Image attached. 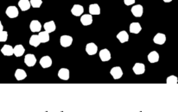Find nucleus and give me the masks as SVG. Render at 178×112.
Returning <instances> with one entry per match:
<instances>
[{"label": "nucleus", "instance_id": "c85d7f7f", "mask_svg": "<svg viewBox=\"0 0 178 112\" xmlns=\"http://www.w3.org/2000/svg\"><path fill=\"white\" fill-rule=\"evenodd\" d=\"M124 2L126 5H131L135 3V0H124Z\"/></svg>", "mask_w": 178, "mask_h": 112}, {"label": "nucleus", "instance_id": "4468645a", "mask_svg": "<svg viewBox=\"0 0 178 112\" xmlns=\"http://www.w3.org/2000/svg\"><path fill=\"white\" fill-rule=\"evenodd\" d=\"M18 6L20 7L22 11H26L30 8V2L29 0H20L18 2Z\"/></svg>", "mask_w": 178, "mask_h": 112}, {"label": "nucleus", "instance_id": "1a4fd4ad", "mask_svg": "<svg viewBox=\"0 0 178 112\" xmlns=\"http://www.w3.org/2000/svg\"><path fill=\"white\" fill-rule=\"evenodd\" d=\"M30 28L32 32H40L41 29H42V24H40V22L37 20H33L30 23Z\"/></svg>", "mask_w": 178, "mask_h": 112}, {"label": "nucleus", "instance_id": "bb28decb", "mask_svg": "<svg viewBox=\"0 0 178 112\" xmlns=\"http://www.w3.org/2000/svg\"><path fill=\"white\" fill-rule=\"evenodd\" d=\"M30 5L34 8H40L42 4V0H30Z\"/></svg>", "mask_w": 178, "mask_h": 112}, {"label": "nucleus", "instance_id": "39448f33", "mask_svg": "<svg viewBox=\"0 0 178 112\" xmlns=\"http://www.w3.org/2000/svg\"><path fill=\"white\" fill-rule=\"evenodd\" d=\"M6 15L10 18H15L18 16V10L15 6H10L6 10Z\"/></svg>", "mask_w": 178, "mask_h": 112}, {"label": "nucleus", "instance_id": "7ed1b4c3", "mask_svg": "<svg viewBox=\"0 0 178 112\" xmlns=\"http://www.w3.org/2000/svg\"><path fill=\"white\" fill-rule=\"evenodd\" d=\"M110 73H111V75L113 76L114 79H119L123 76V71L119 66H115V67L112 68Z\"/></svg>", "mask_w": 178, "mask_h": 112}, {"label": "nucleus", "instance_id": "cd10ccee", "mask_svg": "<svg viewBox=\"0 0 178 112\" xmlns=\"http://www.w3.org/2000/svg\"><path fill=\"white\" fill-rule=\"evenodd\" d=\"M8 38V33L6 31H0V42H4V41H6Z\"/></svg>", "mask_w": 178, "mask_h": 112}, {"label": "nucleus", "instance_id": "6ab92c4d", "mask_svg": "<svg viewBox=\"0 0 178 112\" xmlns=\"http://www.w3.org/2000/svg\"><path fill=\"white\" fill-rule=\"evenodd\" d=\"M141 30V25L138 23H132L130 24V32L132 34H138Z\"/></svg>", "mask_w": 178, "mask_h": 112}, {"label": "nucleus", "instance_id": "b1692460", "mask_svg": "<svg viewBox=\"0 0 178 112\" xmlns=\"http://www.w3.org/2000/svg\"><path fill=\"white\" fill-rule=\"evenodd\" d=\"M38 37L40 39L41 43H46V42L49 41V33H48L47 31L40 32L39 35H38Z\"/></svg>", "mask_w": 178, "mask_h": 112}, {"label": "nucleus", "instance_id": "c756f323", "mask_svg": "<svg viewBox=\"0 0 178 112\" xmlns=\"http://www.w3.org/2000/svg\"><path fill=\"white\" fill-rule=\"evenodd\" d=\"M4 29V26H3V24H1V22H0V31H2Z\"/></svg>", "mask_w": 178, "mask_h": 112}, {"label": "nucleus", "instance_id": "f257e3e1", "mask_svg": "<svg viewBox=\"0 0 178 112\" xmlns=\"http://www.w3.org/2000/svg\"><path fill=\"white\" fill-rule=\"evenodd\" d=\"M61 45L63 47H68L71 46L73 43V38L69 36H62L60 38Z\"/></svg>", "mask_w": 178, "mask_h": 112}, {"label": "nucleus", "instance_id": "9b49d317", "mask_svg": "<svg viewBox=\"0 0 178 112\" xmlns=\"http://www.w3.org/2000/svg\"><path fill=\"white\" fill-rule=\"evenodd\" d=\"M153 41L156 44H158V45H163L164 44V42L166 41V36L164 34H162V33H158L155 36Z\"/></svg>", "mask_w": 178, "mask_h": 112}, {"label": "nucleus", "instance_id": "4be33fe9", "mask_svg": "<svg viewBox=\"0 0 178 112\" xmlns=\"http://www.w3.org/2000/svg\"><path fill=\"white\" fill-rule=\"evenodd\" d=\"M158 59H159V54L157 51H152L149 53L148 60L150 63H156L158 61Z\"/></svg>", "mask_w": 178, "mask_h": 112}, {"label": "nucleus", "instance_id": "7c9ffc66", "mask_svg": "<svg viewBox=\"0 0 178 112\" xmlns=\"http://www.w3.org/2000/svg\"><path fill=\"white\" fill-rule=\"evenodd\" d=\"M163 1H164L165 3H170V2H171L172 0H163Z\"/></svg>", "mask_w": 178, "mask_h": 112}, {"label": "nucleus", "instance_id": "0eeeda50", "mask_svg": "<svg viewBox=\"0 0 178 112\" xmlns=\"http://www.w3.org/2000/svg\"><path fill=\"white\" fill-rule=\"evenodd\" d=\"M84 8L81 5H74L72 8L71 12L72 14L75 17H80L81 16V14L83 13Z\"/></svg>", "mask_w": 178, "mask_h": 112}, {"label": "nucleus", "instance_id": "dca6fc26", "mask_svg": "<svg viewBox=\"0 0 178 112\" xmlns=\"http://www.w3.org/2000/svg\"><path fill=\"white\" fill-rule=\"evenodd\" d=\"M43 28L45 31H47L48 33H52L55 30V24L54 21H49L48 23H45L43 25Z\"/></svg>", "mask_w": 178, "mask_h": 112}, {"label": "nucleus", "instance_id": "a878e982", "mask_svg": "<svg viewBox=\"0 0 178 112\" xmlns=\"http://www.w3.org/2000/svg\"><path fill=\"white\" fill-rule=\"evenodd\" d=\"M166 83L168 85H174V84L176 85L177 84V78L174 75H171L167 78Z\"/></svg>", "mask_w": 178, "mask_h": 112}, {"label": "nucleus", "instance_id": "9d476101", "mask_svg": "<svg viewBox=\"0 0 178 112\" xmlns=\"http://www.w3.org/2000/svg\"><path fill=\"white\" fill-rule=\"evenodd\" d=\"M133 72L137 75L143 74L145 72V66L142 63H136L133 66Z\"/></svg>", "mask_w": 178, "mask_h": 112}, {"label": "nucleus", "instance_id": "393cba45", "mask_svg": "<svg viewBox=\"0 0 178 112\" xmlns=\"http://www.w3.org/2000/svg\"><path fill=\"white\" fill-rule=\"evenodd\" d=\"M40 43H41V41H40V39H39L38 36L34 35V36H32L30 37V44L31 46H33V47H38L40 45Z\"/></svg>", "mask_w": 178, "mask_h": 112}, {"label": "nucleus", "instance_id": "20e7f679", "mask_svg": "<svg viewBox=\"0 0 178 112\" xmlns=\"http://www.w3.org/2000/svg\"><path fill=\"white\" fill-rule=\"evenodd\" d=\"M143 12V6L141 5H137L133 6L131 8V13L136 18H141Z\"/></svg>", "mask_w": 178, "mask_h": 112}, {"label": "nucleus", "instance_id": "ddd939ff", "mask_svg": "<svg viewBox=\"0 0 178 112\" xmlns=\"http://www.w3.org/2000/svg\"><path fill=\"white\" fill-rule=\"evenodd\" d=\"M100 58L102 61H108L111 59V53L108 49H102L100 52Z\"/></svg>", "mask_w": 178, "mask_h": 112}, {"label": "nucleus", "instance_id": "2eb2a0df", "mask_svg": "<svg viewBox=\"0 0 178 112\" xmlns=\"http://www.w3.org/2000/svg\"><path fill=\"white\" fill-rule=\"evenodd\" d=\"M58 76L62 80H68L69 78V71L67 68H61L58 72Z\"/></svg>", "mask_w": 178, "mask_h": 112}, {"label": "nucleus", "instance_id": "423d86ee", "mask_svg": "<svg viewBox=\"0 0 178 112\" xmlns=\"http://www.w3.org/2000/svg\"><path fill=\"white\" fill-rule=\"evenodd\" d=\"M40 65L42 68H48L52 66V59L49 56H44L40 59Z\"/></svg>", "mask_w": 178, "mask_h": 112}, {"label": "nucleus", "instance_id": "f03ea898", "mask_svg": "<svg viewBox=\"0 0 178 112\" xmlns=\"http://www.w3.org/2000/svg\"><path fill=\"white\" fill-rule=\"evenodd\" d=\"M24 62H25L26 65L28 66H30V67L34 66L36 63V58L35 57L34 54H32V53H28V54L25 56V58H24Z\"/></svg>", "mask_w": 178, "mask_h": 112}, {"label": "nucleus", "instance_id": "6e6552de", "mask_svg": "<svg viewBox=\"0 0 178 112\" xmlns=\"http://www.w3.org/2000/svg\"><path fill=\"white\" fill-rule=\"evenodd\" d=\"M97 51H98V47L96 46V44L93 43V42L88 43L86 46V52L88 53L89 55H94L97 53Z\"/></svg>", "mask_w": 178, "mask_h": 112}, {"label": "nucleus", "instance_id": "412c9836", "mask_svg": "<svg viewBox=\"0 0 178 112\" xmlns=\"http://www.w3.org/2000/svg\"><path fill=\"white\" fill-rule=\"evenodd\" d=\"M1 52L5 56H12L14 53H13V47L11 45H5L4 47H2Z\"/></svg>", "mask_w": 178, "mask_h": 112}, {"label": "nucleus", "instance_id": "f8f14e48", "mask_svg": "<svg viewBox=\"0 0 178 112\" xmlns=\"http://www.w3.org/2000/svg\"><path fill=\"white\" fill-rule=\"evenodd\" d=\"M81 22L83 24L84 26H88L93 23V18L91 14H85L83 16H81Z\"/></svg>", "mask_w": 178, "mask_h": 112}, {"label": "nucleus", "instance_id": "a211bd4d", "mask_svg": "<svg viewBox=\"0 0 178 112\" xmlns=\"http://www.w3.org/2000/svg\"><path fill=\"white\" fill-rule=\"evenodd\" d=\"M117 38L119 39V41L121 43H125V42H127L129 40V35L127 34L126 31H120L117 35Z\"/></svg>", "mask_w": 178, "mask_h": 112}, {"label": "nucleus", "instance_id": "f3484780", "mask_svg": "<svg viewBox=\"0 0 178 112\" xmlns=\"http://www.w3.org/2000/svg\"><path fill=\"white\" fill-rule=\"evenodd\" d=\"M89 13L91 15H100L101 14V8L99 5L93 4L89 5Z\"/></svg>", "mask_w": 178, "mask_h": 112}, {"label": "nucleus", "instance_id": "aec40b11", "mask_svg": "<svg viewBox=\"0 0 178 112\" xmlns=\"http://www.w3.org/2000/svg\"><path fill=\"white\" fill-rule=\"evenodd\" d=\"M24 52H25V48L22 45H17L16 47L13 48V53H14L13 54H15L17 57L22 56L24 53Z\"/></svg>", "mask_w": 178, "mask_h": 112}, {"label": "nucleus", "instance_id": "5701e85b", "mask_svg": "<svg viewBox=\"0 0 178 112\" xmlns=\"http://www.w3.org/2000/svg\"><path fill=\"white\" fill-rule=\"evenodd\" d=\"M15 77H16L17 80L20 81V80L24 79L27 77V73L23 69H17V71L15 72Z\"/></svg>", "mask_w": 178, "mask_h": 112}]
</instances>
